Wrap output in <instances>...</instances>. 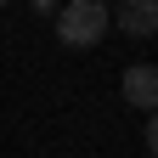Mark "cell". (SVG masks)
I'll return each instance as SVG.
<instances>
[{"label":"cell","mask_w":158,"mask_h":158,"mask_svg":"<svg viewBox=\"0 0 158 158\" xmlns=\"http://www.w3.org/2000/svg\"><path fill=\"white\" fill-rule=\"evenodd\" d=\"M107 34V0H62L56 6V40L68 51H90Z\"/></svg>","instance_id":"obj_1"},{"label":"cell","mask_w":158,"mask_h":158,"mask_svg":"<svg viewBox=\"0 0 158 158\" xmlns=\"http://www.w3.org/2000/svg\"><path fill=\"white\" fill-rule=\"evenodd\" d=\"M124 102L130 107H141V113H158V68L152 62H135V68H124Z\"/></svg>","instance_id":"obj_2"},{"label":"cell","mask_w":158,"mask_h":158,"mask_svg":"<svg viewBox=\"0 0 158 158\" xmlns=\"http://www.w3.org/2000/svg\"><path fill=\"white\" fill-rule=\"evenodd\" d=\"M118 28L124 34H158V0H118Z\"/></svg>","instance_id":"obj_3"},{"label":"cell","mask_w":158,"mask_h":158,"mask_svg":"<svg viewBox=\"0 0 158 158\" xmlns=\"http://www.w3.org/2000/svg\"><path fill=\"white\" fill-rule=\"evenodd\" d=\"M147 152H152V158H158V113H152V118H147Z\"/></svg>","instance_id":"obj_4"},{"label":"cell","mask_w":158,"mask_h":158,"mask_svg":"<svg viewBox=\"0 0 158 158\" xmlns=\"http://www.w3.org/2000/svg\"><path fill=\"white\" fill-rule=\"evenodd\" d=\"M28 6H34V11H51V6H56V0H28Z\"/></svg>","instance_id":"obj_5"},{"label":"cell","mask_w":158,"mask_h":158,"mask_svg":"<svg viewBox=\"0 0 158 158\" xmlns=\"http://www.w3.org/2000/svg\"><path fill=\"white\" fill-rule=\"evenodd\" d=\"M0 6H6V0H0Z\"/></svg>","instance_id":"obj_6"}]
</instances>
